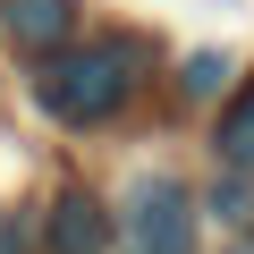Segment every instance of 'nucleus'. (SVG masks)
<instances>
[{"mask_svg":"<svg viewBox=\"0 0 254 254\" xmlns=\"http://www.w3.org/2000/svg\"><path fill=\"white\" fill-rule=\"evenodd\" d=\"M34 102L60 119V127H102L136 102V43H60L43 51V76H34Z\"/></svg>","mask_w":254,"mask_h":254,"instance_id":"nucleus-1","label":"nucleus"},{"mask_svg":"<svg viewBox=\"0 0 254 254\" xmlns=\"http://www.w3.org/2000/svg\"><path fill=\"white\" fill-rule=\"evenodd\" d=\"M119 246H127V254H195L203 237H195V195H187V178L144 170L136 187H127V195H119Z\"/></svg>","mask_w":254,"mask_h":254,"instance_id":"nucleus-2","label":"nucleus"},{"mask_svg":"<svg viewBox=\"0 0 254 254\" xmlns=\"http://www.w3.org/2000/svg\"><path fill=\"white\" fill-rule=\"evenodd\" d=\"M110 229H119V220H110L85 187H68V195L43 212V254H102V246H110Z\"/></svg>","mask_w":254,"mask_h":254,"instance_id":"nucleus-3","label":"nucleus"},{"mask_svg":"<svg viewBox=\"0 0 254 254\" xmlns=\"http://www.w3.org/2000/svg\"><path fill=\"white\" fill-rule=\"evenodd\" d=\"M0 34L26 60H43V51H60L76 34V0H0Z\"/></svg>","mask_w":254,"mask_h":254,"instance_id":"nucleus-4","label":"nucleus"},{"mask_svg":"<svg viewBox=\"0 0 254 254\" xmlns=\"http://www.w3.org/2000/svg\"><path fill=\"white\" fill-rule=\"evenodd\" d=\"M220 161L229 170H254V85L220 110Z\"/></svg>","mask_w":254,"mask_h":254,"instance_id":"nucleus-5","label":"nucleus"},{"mask_svg":"<svg viewBox=\"0 0 254 254\" xmlns=\"http://www.w3.org/2000/svg\"><path fill=\"white\" fill-rule=\"evenodd\" d=\"M178 85H187V93H195V102H203V93H220V85H229V51H195V60H187V76H178Z\"/></svg>","mask_w":254,"mask_h":254,"instance_id":"nucleus-6","label":"nucleus"},{"mask_svg":"<svg viewBox=\"0 0 254 254\" xmlns=\"http://www.w3.org/2000/svg\"><path fill=\"white\" fill-rule=\"evenodd\" d=\"M0 254H26V229L17 220H0Z\"/></svg>","mask_w":254,"mask_h":254,"instance_id":"nucleus-7","label":"nucleus"}]
</instances>
